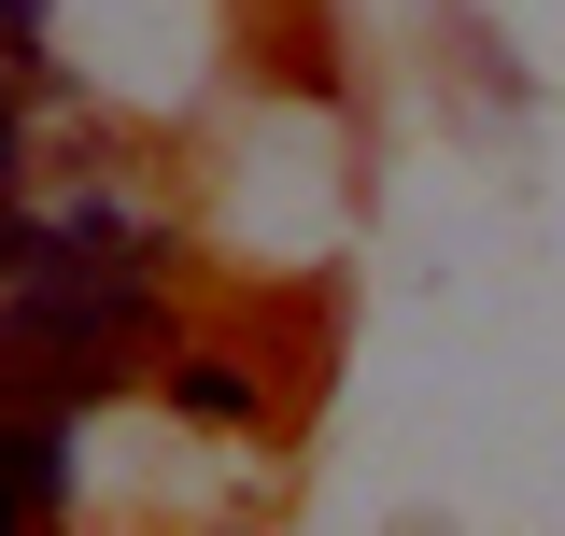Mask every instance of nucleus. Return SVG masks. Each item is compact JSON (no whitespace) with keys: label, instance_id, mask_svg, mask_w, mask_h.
Listing matches in <instances>:
<instances>
[{"label":"nucleus","instance_id":"f03ea898","mask_svg":"<svg viewBox=\"0 0 565 536\" xmlns=\"http://www.w3.org/2000/svg\"><path fill=\"white\" fill-rule=\"evenodd\" d=\"M43 523H85V409L0 396V536H43Z\"/></svg>","mask_w":565,"mask_h":536},{"label":"nucleus","instance_id":"f257e3e1","mask_svg":"<svg viewBox=\"0 0 565 536\" xmlns=\"http://www.w3.org/2000/svg\"><path fill=\"white\" fill-rule=\"evenodd\" d=\"M184 325L199 311H184L170 268H29V282H0V396L128 409V396H156Z\"/></svg>","mask_w":565,"mask_h":536},{"label":"nucleus","instance_id":"7ed1b4c3","mask_svg":"<svg viewBox=\"0 0 565 536\" xmlns=\"http://www.w3.org/2000/svg\"><path fill=\"white\" fill-rule=\"evenodd\" d=\"M43 141H57V85L0 57V184H29V170H43Z\"/></svg>","mask_w":565,"mask_h":536}]
</instances>
